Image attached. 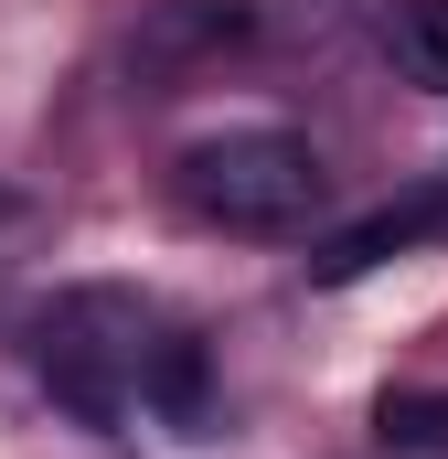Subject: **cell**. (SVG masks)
I'll return each mask as SVG.
<instances>
[{
    "instance_id": "5b68a950",
    "label": "cell",
    "mask_w": 448,
    "mask_h": 459,
    "mask_svg": "<svg viewBox=\"0 0 448 459\" xmlns=\"http://www.w3.org/2000/svg\"><path fill=\"white\" fill-rule=\"evenodd\" d=\"M384 54H395L406 86L448 97V0H395V11H384Z\"/></svg>"
},
{
    "instance_id": "52a82bcc",
    "label": "cell",
    "mask_w": 448,
    "mask_h": 459,
    "mask_svg": "<svg viewBox=\"0 0 448 459\" xmlns=\"http://www.w3.org/2000/svg\"><path fill=\"white\" fill-rule=\"evenodd\" d=\"M150 406L182 417V428L203 417V352H193V342H160V352H150Z\"/></svg>"
},
{
    "instance_id": "3957f363",
    "label": "cell",
    "mask_w": 448,
    "mask_h": 459,
    "mask_svg": "<svg viewBox=\"0 0 448 459\" xmlns=\"http://www.w3.org/2000/svg\"><path fill=\"white\" fill-rule=\"evenodd\" d=\"M235 43H246V0H150L139 32H128V75L139 86H171V75L235 54Z\"/></svg>"
},
{
    "instance_id": "277c9868",
    "label": "cell",
    "mask_w": 448,
    "mask_h": 459,
    "mask_svg": "<svg viewBox=\"0 0 448 459\" xmlns=\"http://www.w3.org/2000/svg\"><path fill=\"white\" fill-rule=\"evenodd\" d=\"M448 235V193H417V204H384V214H363V225H341L321 256H310V278L341 289V278H363V267H384V256H406V246H427Z\"/></svg>"
},
{
    "instance_id": "6da1fadb",
    "label": "cell",
    "mask_w": 448,
    "mask_h": 459,
    "mask_svg": "<svg viewBox=\"0 0 448 459\" xmlns=\"http://www.w3.org/2000/svg\"><path fill=\"white\" fill-rule=\"evenodd\" d=\"M150 310L128 299V289H65L43 321H32V363H43V385H54V406L65 417H86V428H117L139 395H150Z\"/></svg>"
},
{
    "instance_id": "8992f818",
    "label": "cell",
    "mask_w": 448,
    "mask_h": 459,
    "mask_svg": "<svg viewBox=\"0 0 448 459\" xmlns=\"http://www.w3.org/2000/svg\"><path fill=\"white\" fill-rule=\"evenodd\" d=\"M374 438L395 459H448V385H384L374 395Z\"/></svg>"
},
{
    "instance_id": "7a4b0ae2",
    "label": "cell",
    "mask_w": 448,
    "mask_h": 459,
    "mask_svg": "<svg viewBox=\"0 0 448 459\" xmlns=\"http://www.w3.org/2000/svg\"><path fill=\"white\" fill-rule=\"evenodd\" d=\"M321 193H332V171L289 128H224V139L182 150V204L224 235H299L321 214Z\"/></svg>"
}]
</instances>
